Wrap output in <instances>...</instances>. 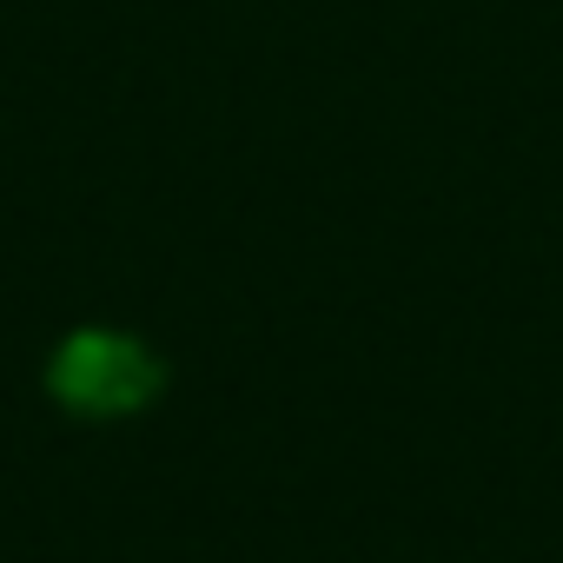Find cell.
<instances>
[{
  "instance_id": "cell-1",
  "label": "cell",
  "mask_w": 563,
  "mask_h": 563,
  "mask_svg": "<svg viewBox=\"0 0 563 563\" xmlns=\"http://www.w3.org/2000/svg\"><path fill=\"white\" fill-rule=\"evenodd\" d=\"M54 391L87 411V418H120L133 405H146L159 391V365L133 345V339H113V332H80L67 339V352L54 358Z\"/></svg>"
}]
</instances>
